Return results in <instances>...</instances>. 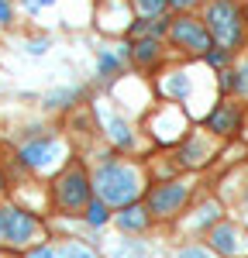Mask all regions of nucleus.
<instances>
[{"mask_svg": "<svg viewBox=\"0 0 248 258\" xmlns=\"http://www.w3.org/2000/svg\"><path fill=\"white\" fill-rule=\"evenodd\" d=\"M210 62H214V66H221V62H227V52H210Z\"/></svg>", "mask_w": 248, "mask_h": 258, "instance_id": "25", "label": "nucleus"}, {"mask_svg": "<svg viewBox=\"0 0 248 258\" xmlns=\"http://www.w3.org/2000/svg\"><path fill=\"white\" fill-rule=\"evenodd\" d=\"M114 258H145V248H142V241H124L121 248L114 251Z\"/></svg>", "mask_w": 248, "mask_h": 258, "instance_id": "17", "label": "nucleus"}, {"mask_svg": "<svg viewBox=\"0 0 248 258\" xmlns=\"http://www.w3.org/2000/svg\"><path fill=\"white\" fill-rule=\"evenodd\" d=\"M107 220H110V207H107L103 200L93 197L90 203H86V224H90V227H103Z\"/></svg>", "mask_w": 248, "mask_h": 258, "instance_id": "13", "label": "nucleus"}, {"mask_svg": "<svg viewBox=\"0 0 248 258\" xmlns=\"http://www.w3.org/2000/svg\"><path fill=\"white\" fill-rule=\"evenodd\" d=\"M165 31V21H138L135 28H131V38H138V35H162Z\"/></svg>", "mask_w": 248, "mask_h": 258, "instance_id": "16", "label": "nucleus"}, {"mask_svg": "<svg viewBox=\"0 0 248 258\" xmlns=\"http://www.w3.org/2000/svg\"><path fill=\"white\" fill-rule=\"evenodd\" d=\"M55 255L59 258H97V251L86 248L83 241H62L59 248H55Z\"/></svg>", "mask_w": 248, "mask_h": 258, "instance_id": "14", "label": "nucleus"}, {"mask_svg": "<svg viewBox=\"0 0 248 258\" xmlns=\"http://www.w3.org/2000/svg\"><path fill=\"white\" fill-rule=\"evenodd\" d=\"M183 203H186V186L183 182H162V186H155L152 197H148V214H155V217H172Z\"/></svg>", "mask_w": 248, "mask_h": 258, "instance_id": "6", "label": "nucleus"}, {"mask_svg": "<svg viewBox=\"0 0 248 258\" xmlns=\"http://www.w3.org/2000/svg\"><path fill=\"white\" fill-rule=\"evenodd\" d=\"M169 38L176 41V45H183V48H193V52H210V31H207L200 21H193V18L172 21Z\"/></svg>", "mask_w": 248, "mask_h": 258, "instance_id": "5", "label": "nucleus"}, {"mask_svg": "<svg viewBox=\"0 0 248 258\" xmlns=\"http://www.w3.org/2000/svg\"><path fill=\"white\" fill-rule=\"evenodd\" d=\"M117 227L121 231H131V234H138L148 227V210L138 207V203H131V207H121V214H117Z\"/></svg>", "mask_w": 248, "mask_h": 258, "instance_id": "8", "label": "nucleus"}, {"mask_svg": "<svg viewBox=\"0 0 248 258\" xmlns=\"http://www.w3.org/2000/svg\"><path fill=\"white\" fill-rule=\"evenodd\" d=\"M24 258H59V255H55L52 244H35V248H28V255H24Z\"/></svg>", "mask_w": 248, "mask_h": 258, "instance_id": "19", "label": "nucleus"}, {"mask_svg": "<svg viewBox=\"0 0 248 258\" xmlns=\"http://www.w3.org/2000/svg\"><path fill=\"white\" fill-rule=\"evenodd\" d=\"M90 182L97 189V200H103L107 207H131L135 200L142 197V176H138V169L121 165V162L100 165Z\"/></svg>", "mask_w": 248, "mask_h": 258, "instance_id": "1", "label": "nucleus"}, {"mask_svg": "<svg viewBox=\"0 0 248 258\" xmlns=\"http://www.w3.org/2000/svg\"><path fill=\"white\" fill-rule=\"evenodd\" d=\"M59 155H62V141H59V138H41V141L24 145L18 159L24 162V165H31V169H45L48 162L59 159Z\"/></svg>", "mask_w": 248, "mask_h": 258, "instance_id": "7", "label": "nucleus"}, {"mask_svg": "<svg viewBox=\"0 0 248 258\" xmlns=\"http://www.w3.org/2000/svg\"><path fill=\"white\" fill-rule=\"evenodd\" d=\"M165 7V0H138V11L142 14H159Z\"/></svg>", "mask_w": 248, "mask_h": 258, "instance_id": "20", "label": "nucleus"}, {"mask_svg": "<svg viewBox=\"0 0 248 258\" xmlns=\"http://www.w3.org/2000/svg\"><path fill=\"white\" fill-rule=\"evenodd\" d=\"M93 200V182L86 179L80 165H69L59 179H55V207L66 214H76L86 210V203Z\"/></svg>", "mask_w": 248, "mask_h": 258, "instance_id": "3", "label": "nucleus"}, {"mask_svg": "<svg viewBox=\"0 0 248 258\" xmlns=\"http://www.w3.org/2000/svg\"><path fill=\"white\" fill-rule=\"evenodd\" d=\"M0 24H11V4L0 0Z\"/></svg>", "mask_w": 248, "mask_h": 258, "instance_id": "24", "label": "nucleus"}, {"mask_svg": "<svg viewBox=\"0 0 248 258\" xmlns=\"http://www.w3.org/2000/svg\"><path fill=\"white\" fill-rule=\"evenodd\" d=\"M210 131H217V135H231V131H238V110L224 103V107H217L214 114H210Z\"/></svg>", "mask_w": 248, "mask_h": 258, "instance_id": "9", "label": "nucleus"}, {"mask_svg": "<svg viewBox=\"0 0 248 258\" xmlns=\"http://www.w3.org/2000/svg\"><path fill=\"white\" fill-rule=\"evenodd\" d=\"M155 55H159V41L155 38H142L138 45H135V59L138 62H152Z\"/></svg>", "mask_w": 248, "mask_h": 258, "instance_id": "15", "label": "nucleus"}, {"mask_svg": "<svg viewBox=\"0 0 248 258\" xmlns=\"http://www.w3.org/2000/svg\"><path fill=\"white\" fill-rule=\"evenodd\" d=\"M114 69H117V59H114L110 52H103V55H100V73L107 76V73H114Z\"/></svg>", "mask_w": 248, "mask_h": 258, "instance_id": "23", "label": "nucleus"}, {"mask_svg": "<svg viewBox=\"0 0 248 258\" xmlns=\"http://www.w3.org/2000/svg\"><path fill=\"white\" fill-rule=\"evenodd\" d=\"M176 258H210L204 251V248H197V244H190V248H183V251H176Z\"/></svg>", "mask_w": 248, "mask_h": 258, "instance_id": "22", "label": "nucleus"}, {"mask_svg": "<svg viewBox=\"0 0 248 258\" xmlns=\"http://www.w3.org/2000/svg\"><path fill=\"white\" fill-rule=\"evenodd\" d=\"M0 189H4V172H0Z\"/></svg>", "mask_w": 248, "mask_h": 258, "instance_id": "28", "label": "nucleus"}, {"mask_svg": "<svg viewBox=\"0 0 248 258\" xmlns=\"http://www.w3.org/2000/svg\"><path fill=\"white\" fill-rule=\"evenodd\" d=\"M210 244H214L217 251H224V255L238 251V234H234V227H231V224H217V227L210 231Z\"/></svg>", "mask_w": 248, "mask_h": 258, "instance_id": "10", "label": "nucleus"}, {"mask_svg": "<svg viewBox=\"0 0 248 258\" xmlns=\"http://www.w3.org/2000/svg\"><path fill=\"white\" fill-rule=\"evenodd\" d=\"M41 234V220L14 203L0 207V244L4 248H28L31 241Z\"/></svg>", "mask_w": 248, "mask_h": 258, "instance_id": "2", "label": "nucleus"}, {"mask_svg": "<svg viewBox=\"0 0 248 258\" xmlns=\"http://www.w3.org/2000/svg\"><path fill=\"white\" fill-rule=\"evenodd\" d=\"M207 155H210V148H207V141H200V138H190L183 148H179V162H183V165H204Z\"/></svg>", "mask_w": 248, "mask_h": 258, "instance_id": "11", "label": "nucleus"}, {"mask_svg": "<svg viewBox=\"0 0 248 258\" xmlns=\"http://www.w3.org/2000/svg\"><path fill=\"white\" fill-rule=\"evenodd\" d=\"M38 4H55V0H28V7H38Z\"/></svg>", "mask_w": 248, "mask_h": 258, "instance_id": "27", "label": "nucleus"}, {"mask_svg": "<svg viewBox=\"0 0 248 258\" xmlns=\"http://www.w3.org/2000/svg\"><path fill=\"white\" fill-rule=\"evenodd\" d=\"M241 14H238V7L231 4V0H214L210 7H207V31L214 35V38L221 41V45H238L241 38Z\"/></svg>", "mask_w": 248, "mask_h": 258, "instance_id": "4", "label": "nucleus"}, {"mask_svg": "<svg viewBox=\"0 0 248 258\" xmlns=\"http://www.w3.org/2000/svg\"><path fill=\"white\" fill-rule=\"evenodd\" d=\"M107 127H110L107 135H110L114 145H121V148H131V145H135V135L128 131V124H124L121 117H107Z\"/></svg>", "mask_w": 248, "mask_h": 258, "instance_id": "12", "label": "nucleus"}, {"mask_svg": "<svg viewBox=\"0 0 248 258\" xmlns=\"http://www.w3.org/2000/svg\"><path fill=\"white\" fill-rule=\"evenodd\" d=\"M73 97H76V90H62V93H52L48 103H52V107H66V100H73Z\"/></svg>", "mask_w": 248, "mask_h": 258, "instance_id": "21", "label": "nucleus"}, {"mask_svg": "<svg viewBox=\"0 0 248 258\" xmlns=\"http://www.w3.org/2000/svg\"><path fill=\"white\" fill-rule=\"evenodd\" d=\"M169 4H172V7H193L197 0H169Z\"/></svg>", "mask_w": 248, "mask_h": 258, "instance_id": "26", "label": "nucleus"}, {"mask_svg": "<svg viewBox=\"0 0 248 258\" xmlns=\"http://www.w3.org/2000/svg\"><path fill=\"white\" fill-rule=\"evenodd\" d=\"M186 86H190V83H186V76H183V73H176L172 80L165 83V93H172V97H183V93H186Z\"/></svg>", "mask_w": 248, "mask_h": 258, "instance_id": "18", "label": "nucleus"}]
</instances>
